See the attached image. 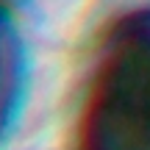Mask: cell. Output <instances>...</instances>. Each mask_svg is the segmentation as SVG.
I'll return each mask as SVG.
<instances>
[{"mask_svg":"<svg viewBox=\"0 0 150 150\" xmlns=\"http://www.w3.org/2000/svg\"><path fill=\"white\" fill-rule=\"evenodd\" d=\"M8 81H11V47H8L6 28L0 22V117H3L6 97H8Z\"/></svg>","mask_w":150,"mask_h":150,"instance_id":"2","label":"cell"},{"mask_svg":"<svg viewBox=\"0 0 150 150\" xmlns=\"http://www.w3.org/2000/svg\"><path fill=\"white\" fill-rule=\"evenodd\" d=\"M75 150H150V11L120 20L100 50Z\"/></svg>","mask_w":150,"mask_h":150,"instance_id":"1","label":"cell"}]
</instances>
